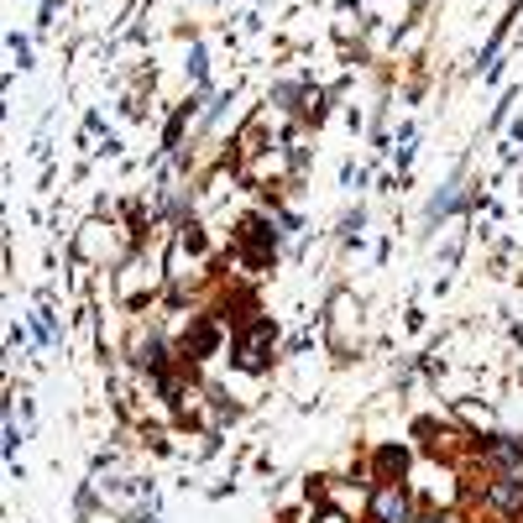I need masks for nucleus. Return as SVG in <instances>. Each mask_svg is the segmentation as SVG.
<instances>
[{
    "instance_id": "1",
    "label": "nucleus",
    "mask_w": 523,
    "mask_h": 523,
    "mask_svg": "<svg viewBox=\"0 0 523 523\" xmlns=\"http://www.w3.org/2000/svg\"><path fill=\"white\" fill-rule=\"evenodd\" d=\"M371 519L377 523H408V497H403L398 487H382L377 502H371Z\"/></svg>"
},
{
    "instance_id": "2",
    "label": "nucleus",
    "mask_w": 523,
    "mask_h": 523,
    "mask_svg": "<svg viewBox=\"0 0 523 523\" xmlns=\"http://www.w3.org/2000/svg\"><path fill=\"white\" fill-rule=\"evenodd\" d=\"M492 502L502 508V513H519L523 508V476H502L492 487Z\"/></svg>"
}]
</instances>
